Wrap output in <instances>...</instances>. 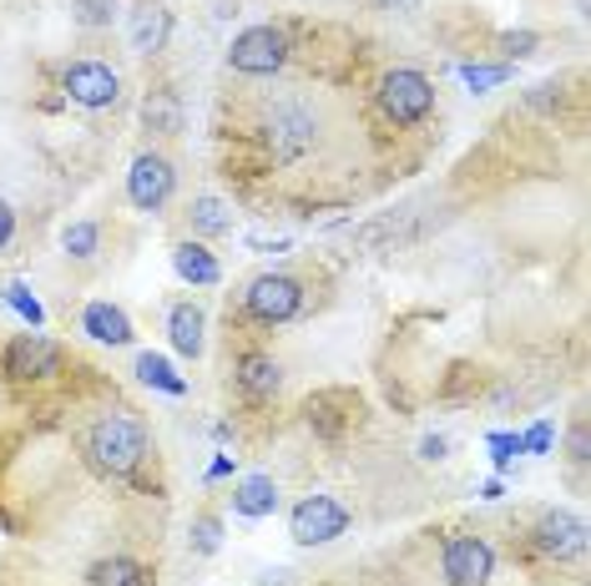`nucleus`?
<instances>
[{"label": "nucleus", "mask_w": 591, "mask_h": 586, "mask_svg": "<svg viewBox=\"0 0 591 586\" xmlns=\"http://www.w3.org/2000/svg\"><path fill=\"white\" fill-rule=\"evenodd\" d=\"M182 217H188V233L198 243L228 238V233H233V207H228L223 198H213V192H198V198L182 207Z\"/></svg>", "instance_id": "a211bd4d"}, {"label": "nucleus", "mask_w": 591, "mask_h": 586, "mask_svg": "<svg viewBox=\"0 0 591 586\" xmlns=\"http://www.w3.org/2000/svg\"><path fill=\"white\" fill-rule=\"evenodd\" d=\"M567 460H571V466H587V419H577V425H571Z\"/></svg>", "instance_id": "c756f323"}, {"label": "nucleus", "mask_w": 591, "mask_h": 586, "mask_svg": "<svg viewBox=\"0 0 591 586\" xmlns=\"http://www.w3.org/2000/svg\"><path fill=\"white\" fill-rule=\"evenodd\" d=\"M294 56V21H263L238 31L228 46V72L243 82H273Z\"/></svg>", "instance_id": "39448f33"}, {"label": "nucleus", "mask_w": 591, "mask_h": 586, "mask_svg": "<svg viewBox=\"0 0 591 586\" xmlns=\"http://www.w3.org/2000/svg\"><path fill=\"white\" fill-rule=\"evenodd\" d=\"M143 127H147V137H157V142H178V137L188 132V107H182V96L167 82H157L143 92Z\"/></svg>", "instance_id": "ddd939ff"}, {"label": "nucleus", "mask_w": 591, "mask_h": 586, "mask_svg": "<svg viewBox=\"0 0 591 586\" xmlns=\"http://www.w3.org/2000/svg\"><path fill=\"white\" fill-rule=\"evenodd\" d=\"M308 309H314V284L304 274H288V268L253 274L238 288V323L243 329H284V323L304 319Z\"/></svg>", "instance_id": "20e7f679"}, {"label": "nucleus", "mask_w": 591, "mask_h": 586, "mask_svg": "<svg viewBox=\"0 0 591 586\" xmlns=\"http://www.w3.org/2000/svg\"><path fill=\"white\" fill-rule=\"evenodd\" d=\"M178 192V162L162 152V147H143L127 168V203L137 213H162Z\"/></svg>", "instance_id": "6e6552de"}, {"label": "nucleus", "mask_w": 591, "mask_h": 586, "mask_svg": "<svg viewBox=\"0 0 591 586\" xmlns=\"http://www.w3.org/2000/svg\"><path fill=\"white\" fill-rule=\"evenodd\" d=\"M500 496H506V480H485V486H481V501H500Z\"/></svg>", "instance_id": "72a5a7b5"}, {"label": "nucleus", "mask_w": 591, "mask_h": 586, "mask_svg": "<svg viewBox=\"0 0 591 586\" xmlns=\"http://www.w3.org/2000/svg\"><path fill=\"white\" fill-rule=\"evenodd\" d=\"M304 419L324 445H339L365 425V399H359L355 390H319V395H308Z\"/></svg>", "instance_id": "9b49d317"}, {"label": "nucleus", "mask_w": 591, "mask_h": 586, "mask_svg": "<svg viewBox=\"0 0 591 586\" xmlns=\"http://www.w3.org/2000/svg\"><path fill=\"white\" fill-rule=\"evenodd\" d=\"M72 370H76V360L51 334H41V329L0 344V384H6L15 399H25V405H31V399H66Z\"/></svg>", "instance_id": "f03ea898"}, {"label": "nucleus", "mask_w": 591, "mask_h": 586, "mask_svg": "<svg viewBox=\"0 0 591 586\" xmlns=\"http://www.w3.org/2000/svg\"><path fill=\"white\" fill-rule=\"evenodd\" d=\"M384 6H404V11H420V0H384Z\"/></svg>", "instance_id": "c9c22d12"}, {"label": "nucleus", "mask_w": 591, "mask_h": 586, "mask_svg": "<svg viewBox=\"0 0 591 586\" xmlns=\"http://www.w3.org/2000/svg\"><path fill=\"white\" fill-rule=\"evenodd\" d=\"M167 344L178 349L182 360H202V349H208V309L198 299L167 303Z\"/></svg>", "instance_id": "4468645a"}, {"label": "nucleus", "mask_w": 591, "mask_h": 586, "mask_svg": "<svg viewBox=\"0 0 591 586\" xmlns=\"http://www.w3.org/2000/svg\"><path fill=\"white\" fill-rule=\"evenodd\" d=\"M536 46H541L536 31H506V36H500V51H506V56H531Z\"/></svg>", "instance_id": "c85d7f7f"}, {"label": "nucleus", "mask_w": 591, "mask_h": 586, "mask_svg": "<svg viewBox=\"0 0 591 586\" xmlns=\"http://www.w3.org/2000/svg\"><path fill=\"white\" fill-rule=\"evenodd\" d=\"M56 92L66 107L102 117V111L122 107V72L112 61H96V56H66L56 61Z\"/></svg>", "instance_id": "423d86ee"}, {"label": "nucleus", "mask_w": 591, "mask_h": 586, "mask_svg": "<svg viewBox=\"0 0 591 586\" xmlns=\"http://www.w3.org/2000/svg\"><path fill=\"white\" fill-rule=\"evenodd\" d=\"M369 111H374L379 132H394V137L425 132L435 121V82L420 66H384L369 82Z\"/></svg>", "instance_id": "7ed1b4c3"}, {"label": "nucleus", "mask_w": 591, "mask_h": 586, "mask_svg": "<svg viewBox=\"0 0 591 586\" xmlns=\"http://www.w3.org/2000/svg\"><path fill=\"white\" fill-rule=\"evenodd\" d=\"M223 546V515L218 511H198L188 526V551L192 556H213V551Z\"/></svg>", "instance_id": "5701e85b"}, {"label": "nucleus", "mask_w": 591, "mask_h": 586, "mask_svg": "<svg viewBox=\"0 0 591 586\" xmlns=\"http://www.w3.org/2000/svg\"><path fill=\"white\" fill-rule=\"evenodd\" d=\"M349 526H355V511L329 491L304 496V501L288 511V536H294L298 546H329V541H339Z\"/></svg>", "instance_id": "9d476101"}, {"label": "nucleus", "mask_w": 591, "mask_h": 586, "mask_svg": "<svg viewBox=\"0 0 591 586\" xmlns=\"http://www.w3.org/2000/svg\"><path fill=\"white\" fill-rule=\"evenodd\" d=\"M15 227H21V217H15V207L6 203V198H0V253L15 243Z\"/></svg>", "instance_id": "7c9ffc66"}, {"label": "nucleus", "mask_w": 591, "mask_h": 586, "mask_svg": "<svg viewBox=\"0 0 591 586\" xmlns=\"http://www.w3.org/2000/svg\"><path fill=\"white\" fill-rule=\"evenodd\" d=\"M102 233H107L102 217H82V223H72L61 233V248H66V258H76V264H96V258H102Z\"/></svg>", "instance_id": "4be33fe9"}, {"label": "nucleus", "mask_w": 591, "mask_h": 586, "mask_svg": "<svg viewBox=\"0 0 591 586\" xmlns=\"http://www.w3.org/2000/svg\"><path fill=\"white\" fill-rule=\"evenodd\" d=\"M131 374L147 384V390H162V395H172V399H182L192 390L188 380H182L178 370H172V360H162V354H152V349H143L137 354V364H131Z\"/></svg>", "instance_id": "412c9836"}, {"label": "nucleus", "mask_w": 591, "mask_h": 586, "mask_svg": "<svg viewBox=\"0 0 591 586\" xmlns=\"http://www.w3.org/2000/svg\"><path fill=\"white\" fill-rule=\"evenodd\" d=\"M278 511V480L273 476H243L233 486V515L243 521H263V515Z\"/></svg>", "instance_id": "6ab92c4d"}, {"label": "nucleus", "mask_w": 591, "mask_h": 586, "mask_svg": "<svg viewBox=\"0 0 591 586\" xmlns=\"http://www.w3.org/2000/svg\"><path fill=\"white\" fill-rule=\"evenodd\" d=\"M520 450H526V455H551L556 450V425H551V419H536L531 430L520 435Z\"/></svg>", "instance_id": "cd10ccee"}, {"label": "nucleus", "mask_w": 591, "mask_h": 586, "mask_svg": "<svg viewBox=\"0 0 591 586\" xmlns=\"http://www.w3.org/2000/svg\"><path fill=\"white\" fill-rule=\"evenodd\" d=\"M516 455H526V450H520V435L516 430H496V435H490V466H496V470H510V460H516Z\"/></svg>", "instance_id": "bb28decb"}, {"label": "nucleus", "mask_w": 591, "mask_h": 586, "mask_svg": "<svg viewBox=\"0 0 591 586\" xmlns=\"http://www.w3.org/2000/svg\"><path fill=\"white\" fill-rule=\"evenodd\" d=\"M228 374H233V390L249 409H268L284 390V364L263 344H243L238 354H228Z\"/></svg>", "instance_id": "1a4fd4ad"}, {"label": "nucleus", "mask_w": 591, "mask_h": 586, "mask_svg": "<svg viewBox=\"0 0 591 586\" xmlns=\"http://www.w3.org/2000/svg\"><path fill=\"white\" fill-rule=\"evenodd\" d=\"M82 334L96 339V344H107V349H127V344H137V323H131V313L122 309V303L92 299L82 309Z\"/></svg>", "instance_id": "2eb2a0df"}, {"label": "nucleus", "mask_w": 591, "mask_h": 586, "mask_svg": "<svg viewBox=\"0 0 591 586\" xmlns=\"http://www.w3.org/2000/svg\"><path fill=\"white\" fill-rule=\"evenodd\" d=\"M233 460H238V455H218L213 466H208V480H223V476H233Z\"/></svg>", "instance_id": "473e14b6"}, {"label": "nucleus", "mask_w": 591, "mask_h": 586, "mask_svg": "<svg viewBox=\"0 0 591 586\" xmlns=\"http://www.w3.org/2000/svg\"><path fill=\"white\" fill-rule=\"evenodd\" d=\"M72 445L96 480L127 486V491H162V486H152L157 440H152V425L143 419V409L122 405V399L86 409V419L72 430Z\"/></svg>", "instance_id": "f257e3e1"}, {"label": "nucleus", "mask_w": 591, "mask_h": 586, "mask_svg": "<svg viewBox=\"0 0 591 586\" xmlns=\"http://www.w3.org/2000/svg\"><path fill=\"white\" fill-rule=\"evenodd\" d=\"M0 299L11 303V309L21 313V319L31 323V329H46V309H41V299H36V294H31V288H25V284H11V288H6V294H0Z\"/></svg>", "instance_id": "a878e982"}, {"label": "nucleus", "mask_w": 591, "mask_h": 586, "mask_svg": "<svg viewBox=\"0 0 591 586\" xmlns=\"http://www.w3.org/2000/svg\"><path fill=\"white\" fill-rule=\"evenodd\" d=\"M445 450H450L445 435H425V440H420V460H445Z\"/></svg>", "instance_id": "2f4dec72"}, {"label": "nucleus", "mask_w": 591, "mask_h": 586, "mask_svg": "<svg viewBox=\"0 0 591 586\" xmlns=\"http://www.w3.org/2000/svg\"><path fill=\"white\" fill-rule=\"evenodd\" d=\"M520 541H526V556H536V562L567 566L587 551V521H581L577 511H567V505H551V511H541L531 526H526Z\"/></svg>", "instance_id": "0eeeda50"}, {"label": "nucleus", "mask_w": 591, "mask_h": 586, "mask_svg": "<svg viewBox=\"0 0 591 586\" xmlns=\"http://www.w3.org/2000/svg\"><path fill=\"white\" fill-rule=\"evenodd\" d=\"M86 582H92V586H152V566L137 562V556H127V551H117V556L92 562Z\"/></svg>", "instance_id": "aec40b11"}, {"label": "nucleus", "mask_w": 591, "mask_h": 586, "mask_svg": "<svg viewBox=\"0 0 591 586\" xmlns=\"http://www.w3.org/2000/svg\"><path fill=\"white\" fill-rule=\"evenodd\" d=\"M0 395H6V384H0Z\"/></svg>", "instance_id": "e433bc0d"}, {"label": "nucleus", "mask_w": 591, "mask_h": 586, "mask_svg": "<svg viewBox=\"0 0 591 586\" xmlns=\"http://www.w3.org/2000/svg\"><path fill=\"white\" fill-rule=\"evenodd\" d=\"M172 274L192 288H218L223 284V264H218V253L198 238H178L172 243Z\"/></svg>", "instance_id": "f3484780"}, {"label": "nucleus", "mask_w": 591, "mask_h": 586, "mask_svg": "<svg viewBox=\"0 0 591 586\" xmlns=\"http://www.w3.org/2000/svg\"><path fill=\"white\" fill-rule=\"evenodd\" d=\"M461 76H465V86H471V92H490V86H506L510 82V61H490V66H485V61H465Z\"/></svg>", "instance_id": "393cba45"}, {"label": "nucleus", "mask_w": 591, "mask_h": 586, "mask_svg": "<svg viewBox=\"0 0 591 586\" xmlns=\"http://www.w3.org/2000/svg\"><path fill=\"white\" fill-rule=\"evenodd\" d=\"M172 41V11L162 0H137L131 6V51L137 56H157Z\"/></svg>", "instance_id": "dca6fc26"}, {"label": "nucleus", "mask_w": 591, "mask_h": 586, "mask_svg": "<svg viewBox=\"0 0 591 586\" xmlns=\"http://www.w3.org/2000/svg\"><path fill=\"white\" fill-rule=\"evenodd\" d=\"M440 572H445L450 586H485L496 576V546L475 531H455L440 546Z\"/></svg>", "instance_id": "f8f14e48"}, {"label": "nucleus", "mask_w": 591, "mask_h": 586, "mask_svg": "<svg viewBox=\"0 0 591 586\" xmlns=\"http://www.w3.org/2000/svg\"><path fill=\"white\" fill-rule=\"evenodd\" d=\"M66 6L82 31H112V21H117V0H66Z\"/></svg>", "instance_id": "b1692460"}, {"label": "nucleus", "mask_w": 591, "mask_h": 586, "mask_svg": "<svg viewBox=\"0 0 591 586\" xmlns=\"http://www.w3.org/2000/svg\"><path fill=\"white\" fill-rule=\"evenodd\" d=\"M213 440H223V445L233 440V425H228V419H218V425H213Z\"/></svg>", "instance_id": "f704fd0d"}]
</instances>
